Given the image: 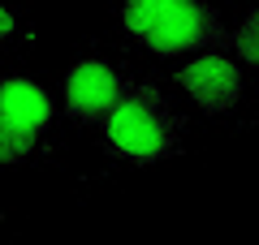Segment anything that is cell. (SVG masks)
I'll return each mask as SVG.
<instances>
[{
  "instance_id": "5b68a950",
  "label": "cell",
  "mask_w": 259,
  "mask_h": 245,
  "mask_svg": "<svg viewBox=\"0 0 259 245\" xmlns=\"http://www.w3.org/2000/svg\"><path fill=\"white\" fill-rule=\"evenodd\" d=\"M182 86L203 112H229L242 99V69L221 52H203L199 60H190L182 73Z\"/></svg>"
},
{
  "instance_id": "6da1fadb",
  "label": "cell",
  "mask_w": 259,
  "mask_h": 245,
  "mask_svg": "<svg viewBox=\"0 0 259 245\" xmlns=\"http://www.w3.org/2000/svg\"><path fill=\"white\" fill-rule=\"evenodd\" d=\"M121 18H125L130 35L160 56L233 47V35L221 26L207 0H125Z\"/></svg>"
},
{
  "instance_id": "277c9868",
  "label": "cell",
  "mask_w": 259,
  "mask_h": 245,
  "mask_svg": "<svg viewBox=\"0 0 259 245\" xmlns=\"http://www.w3.org/2000/svg\"><path fill=\"white\" fill-rule=\"evenodd\" d=\"M125 91H130V82L108 60H78L65 73V116L95 125V120H104L117 108V99Z\"/></svg>"
},
{
  "instance_id": "8992f818",
  "label": "cell",
  "mask_w": 259,
  "mask_h": 245,
  "mask_svg": "<svg viewBox=\"0 0 259 245\" xmlns=\"http://www.w3.org/2000/svg\"><path fill=\"white\" fill-rule=\"evenodd\" d=\"M233 47H238V56H242L246 65H259V9L250 13L238 30H233Z\"/></svg>"
},
{
  "instance_id": "7a4b0ae2",
  "label": "cell",
  "mask_w": 259,
  "mask_h": 245,
  "mask_svg": "<svg viewBox=\"0 0 259 245\" xmlns=\"http://www.w3.org/2000/svg\"><path fill=\"white\" fill-rule=\"evenodd\" d=\"M100 125L108 151L130 163H160L177 151V120L151 86H130Z\"/></svg>"
},
{
  "instance_id": "52a82bcc",
  "label": "cell",
  "mask_w": 259,
  "mask_h": 245,
  "mask_svg": "<svg viewBox=\"0 0 259 245\" xmlns=\"http://www.w3.org/2000/svg\"><path fill=\"white\" fill-rule=\"evenodd\" d=\"M9 35H13V13L5 9V5H0V43H5Z\"/></svg>"
},
{
  "instance_id": "3957f363",
  "label": "cell",
  "mask_w": 259,
  "mask_h": 245,
  "mask_svg": "<svg viewBox=\"0 0 259 245\" xmlns=\"http://www.w3.org/2000/svg\"><path fill=\"white\" fill-rule=\"evenodd\" d=\"M52 99L30 78H0V163H18L35 151L52 120Z\"/></svg>"
}]
</instances>
